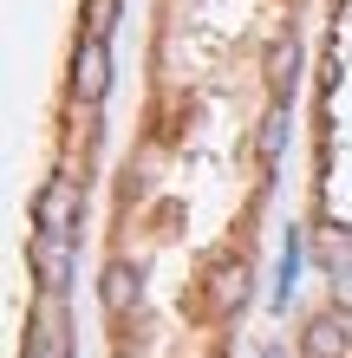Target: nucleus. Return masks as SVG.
Returning <instances> with one entry per match:
<instances>
[{"label":"nucleus","instance_id":"nucleus-7","mask_svg":"<svg viewBox=\"0 0 352 358\" xmlns=\"http://www.w3.org/2000/svg\"><path fill=\"white\" fill-rule=\"evenodd\" d=\"M294 72H300V46H294V33H281L274 46H267V85H274V104L287 98V85H294Z\"/></svg>","mask_w":352,"mask_h":358},{"label":"nucleus","instance_id":"nucleus-8","mask_svg":"<svg viewBox=\"0 0 352 358\" xmlns=\"http://www.w3.org/2000/svg\"><path fill=\"white\" fill-rule=\"evenodd\" d=\"M118 27V0H85V39H105Z\"/></svg>","mask_w":352,"mask_h":358},{"label":"nucleus","instance_id":"nucleus-6","mask_svg":"<svg viewBox=\"0 0 352 358\" xmlns=\"http://www.w3.org/2000/svg\"><path fill=\"white\" fill-rule=\"evenodd\" d=\"M241 300H248V267L241 261H222L209 273V313H235Z\"/></svg>","mask_w":352,"mask_h":358},{"label":"nucleus","instance_id":"nucleus-5","mask_svg":"<svg viewBox=\"0 0 352 358\" xmlns=\"http://www.w3.org/2000/svg\"><path fill=\"white\" fill-rule=\"evenodd\" d=\"M98 300H105V313H131L137 306V267L131 261H111L105 273H98Z\"/></svg>","mask_w":352,"mask_h":358},{"label":"nucleus","instance_id":"nucleus-4","mask_svg":"<svg viewBox=\"0 0 352 358\" xmlns=\"http://www.w3.org/2000/svg\"><path fill=\"white\" fill-rule=\"evenodd\" d=\"M352 345V313H314L300 332V358H339Z\"/></svg>","mask_w":352,"mask_h":358},{"label":"nucleus","instance_id":"nucleus-1","mask_svg":"<svg viewBox=\"0 0 352 358\" xmlns=\"http://www.w3.org/2000/svg\"><path fill=\"white\" fill-rule=\"evenodd\" d=\"M111 92V52L105 39H78V59H72V98L78 104H98Z\"/></svg>","mask_w":352,"mask_h":358},{"label":"nucleus","instance_id":"nucleus-2","mask_svg":"<svg viewBox=\"0 0 352 358\" xmlns=\"http://www.w3.org/2000/svg\"><path fill=\"white\" fill-rule=\"evenodd\" d=\"M33 280L46 287V300H59L72 280V235H33Z\"/></svg>","mask_w":352,"mask_h":358},{"label":"nucleus","instance_id":"nucleus-3","mask_svg":"<svg viewBox=\"0 0 352 358\" xmlns=\"http://www.w3.org/2000/svg\"><path fill=\"white\" fill-rule=\"evenodd\" d=\"M78 182H46L39 189V202H33V222H39V235H72L78 228Z\"/></svg>","mask_w":352,"mask_h":358},{"label":"nucleus","instance_id":"nucleus-9","mask_svg":"<svg viewBox=\"0 0 352 358\" xmlns=\"http://www.w3.org/2000/svg\"><path fill=\"white\" fill-rule=\"evenodd\" d=\"M255 150H261V157H274V150H281V104H274V111H267L261 137H255Z\"/></svg>","mask_w":352,"mask_h":358}]
</instances>
